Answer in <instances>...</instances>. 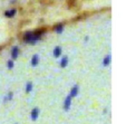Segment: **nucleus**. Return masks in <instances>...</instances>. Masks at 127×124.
I'll return each mask as SVG.
<instances>
[{
    "label": "nucleus",
    "instance_id": "f257e3e1",
    "mask_svg": "<svg viewBox=\"0 0 127 124\" xmlns=\"http://www.w3.org/2000/svg\"><path fill=\"white\" fill-rule=\"evenodd\" d=\"M71 100H72V97L70 95H68V96L65 97V100H64V104H63V107H64L65 111H69L70 105H71Z\"/></svg>",
    "mask_w": 127,
    "mask_h": 124
},
{
    "label": "nucleus",
    "instance_id": "f03ea898",
    "mask_svg": "<svg viewBox=\"0 0 127 124\" xmlns=\"http://www.w3.org/2000/svg\"><path fill=\"white\" fill-rule=\"evenodd\" d=\"M39 114H40V110L38 109V107H33L32 110H31V113H30V119H31V121H37V119H38V116H39Z\"/></svg>",
    "mask_w": 127,
    "mask_h": 124
},
{
    "label": "nucleus",
    "instance_id": "7ed1b4c3",
    "mask_svg": "<svg viewBox=\"0 0 127 124\" xmlns=\"http://www.w3.org/2000/svg\"><path fill=\"white\" fill-rule=\"evenodd\" d=\"M32 37H33V33H31V31H26L24 35V41L26 42V44H31Z\"/></svg>",
    "mask_w": 127,
    "mask_h": 124
},
{
    "label": "nucleus",
    "instance_id": "20e7f679",
    "mask_svg": "<svg viewBox=\"0 0 127 124\" xmlns=\"http://www.w3.org/2000/svg\"><path fill=\"white\" fill-rule=\"evenodd\" d=\"M18 56H19V48H18V46H13L11 48V59L16 60Z\"/></svg>",
    "mask_w": 127,
    "mask_h": 124
},
{
    "label": "nucleus",
    "instance_id": "39448f33",
    "mask_svg": "<svg viewBox=\"0 0 127 124\" xmlns=\"http://www.w3.org/2000/svg\"><path fill=\"white\" fill-rule=\"evenodd\" d=\"M78 93H79V85L78 84H75L74 86L71 87V89H70L69 95L71 96V97H76V96L78 95Z\"/></svg>",
    "mask_w": 127,
    "mask_h": 124
},
{
    "label": "nucleus",
    "instance_id": "423d86ee",
    "mask_svg": "<svg viewBox=\"0 0 127 124\" xmlns=\"http://www.w3.org/2000/svg\"><path fill=\"white\" fill-rule=\"evenodd\" d=\"M39 62H40L39 55H38V54H35V55L32 56V58H31L30 64H31V66H32V67H36L38 64H39Z\"/></svg>",
    "mask_w": 127,
    "mask_h": 124
},
{
    "label": "nucleus",
    "instance_id": "0eeeda50",
    "mask_svg": "<svg viewBox=\"0 0 127 124\" xmlns=\"http://www.w3.org/2000/svg\"><path fill=\"white\" fill-rule=\"evenodd\" d=\"M62 54H63V49H62V47H60V46H56L55 48H54L53 55H54V57H55V58L60 57V56H62Z\"/></svg>",
    "mask_w": 127,
    "mask_h": 124
},
{
    "label": "nucleus",
    "instance_id": "6e6552de",
    "mask_svg": "<svg viewBox=\"0 0 127 124\" xmlns=\"http://www.w3.org/2000/svg\"><path fill=\"white\" fill-rule=\"evenodd\" d=\"M110 63H112V55H106L105 57H104V59H103V65L105 67H107V66H109L110 65Z\"/></svg>",
    "mask_w": 127,
    "mask_h": 124
},
{
    "label": "nucleus",
    "instance_id": "1a4fd4ad",
    "mask_svg": "<svg viewBox=\"0 0 127 124\" xmlns=\"http://www.w3.org/2000/svg\"><path fill=\"white\" fill-rule=\"evenodd\" d=\"M16 12H17V10H16V9H10V10H7V11H4V17L12 18V17H15Z\"/></svg>",
    "mask_w": 127,
    "mask_h": 124
},
{
    "label": "nucleus",
    "instance_id": "9d476101",
    "mask_svg": "<svg viewBox=\"0 0 127 124\" xmlns=\"http://www.w3.org/2000/svg\"><path fill=\"white\" fill-rule=\"evenodd\" d=\"M68 63H69V57H68V56H64L62 58V60H60V67H62V68L67 67Z\"/></svg>",
    "mask_w": 127,
    "mask_h": 124
},
{
    "label": "nucleus",
    "instance_id": "9b49d317",
    "mask_svg": "<svg viewBox=\"0 0 127 124\" xmlns=\"http://www.w3.org/2000/svg\"><path fill=\"white\" fill-rule=\"evenodd\" d=\"M64 28H65V27H64V24H62V22H60V24H57V25H56L55 28H54V30H55L56 34H62L63 31H64Z\"/></svg>",
    "mask_w": 127,
    "mask_h": 124
},
{
    "label": "nucleus",
    "instance_id": "f8f14e48",
    "mask_svg": "<svg viewBox=\"0 0 127 124\" xmlns=\"http://www.w3.org/2000/svg\"><path fill=\"white\" fill-rule=\"evenodd\" d=\"M32 89H33V84H32V82H28L26 84V88H25V92H26L27 94H29V93H31L32 92Z\"/></svg>",
    "mask_w": 127,
    "mask_h": 124
},
{
    "label": "nucleus",
    "instance_id": "ddd939ff",
    "mask_svg": "<svg viewBox=\"0 0 127 124\" xmlns=\"http://www.w3.org/2000/svg\"><path fill=\"white\" fill-rule=\"evenodd\" d=\"M12 98H13V93H12V92H8V94H7V95L3 97V103L9 102V101H11Z\"/></svg>",
    "mask_w": 127,
    "mask_h": 124
},
{
    "label": "nucleus",
    "instance_id": "4468645a",
    "mask_svg": "<svg viewBox=\"0 0 127 124\" xmlns=\"http://www.w3.org/2000/svg\"><path fill=\"white\" fill-rule=\"evenodd\" d=\"M13 60L12 59H9L8 62H7V67H8V69H12L13 68Z\"/></svg>",
    "mask_w": 127,
    "mask_h": 124
},
{
    "label": "nucleus",
    "instance_id": "2eb2a0df",
    "mask_svg": "<svg viewBox=\"0 0 127 124\" xmlns=\"http://www.w3.org/2000/svg\"><path fill=\"white\" fill-rule=\"evenodd\" d=\"M15 124H18V123H15Z\"/></svg>",
    "mask_w": 127,
    "mask_h": 124
}]
</instances>
